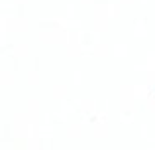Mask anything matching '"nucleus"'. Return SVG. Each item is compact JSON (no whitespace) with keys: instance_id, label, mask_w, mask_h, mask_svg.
Returning <instances> with one entry per match:
<instances>
[]
</instances>
